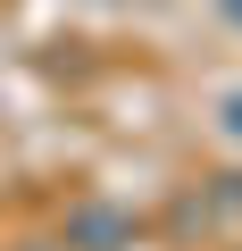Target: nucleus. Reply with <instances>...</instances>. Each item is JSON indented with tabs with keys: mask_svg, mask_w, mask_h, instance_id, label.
Instances as JSON below:
<instances>
[{
	"mask_svg": "<svg viewBox=\"0 0 242 251\" xmlns=\"http://www.w3.org/2000/svg\"><path fill=\"white\" fill-rule=\"evenodd\" d=\"M225 126H234V134H242V92H234V100H225Z\"/></svg>",
	"mask_w": 242,
	"mask_h": 251,
	"instance_id": "f257e3e1",
	"label": "nucleus"
},
{
	"mask_svg": "<svg viewBox=\"0 0 242 251\" xmlns=\"http://www.w3.org/2000/svg\"><path fill=\"white\" fill-rule=\"evenodd\" d=\"M234 17H242V0H234Z\"/></svg>",
	"mask_w": 242,
	"mask_h": 251,
	"instance_id": "f03ea898",
	"label": "nucleus"
}]
</instances>
